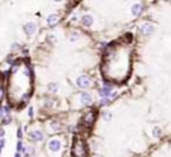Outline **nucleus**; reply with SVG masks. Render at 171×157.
<instances>
[{
  "label": "nucleus",
  "instance_id": "nucleus-26",
  "mask_svg": "<svg viewBox=\"0 0 171 157\" xmlns=\"http://www.w3.org/2000/svg\"><path fill=\"white\" fill-rule=\"evenodd\" d=\"M4 96V89L3 88H0V99Z\"/></svg>",
  "mask_w": 171,
  "mask_h": 157
},
{
  "label": "nucleus",
  "instance_id": "nucleus-20",
  "mask_svg": "<svg viewBox=\"0 0 171 157\" xmlns=\"http://www.w3.org/2000/svg\"><path fill=\"white\" fill-rule=\"evenodd\" d=\"M18 69H19V64L13 65V67H12V72H13V73H17Z\"/></svg>",
  "mask_w": 171,
  "mask_h": 157
},
{
  "label": "nucleus",
  "instance_id": "nucleus-19",
  "mask_svg": "<svg viewBox=\"0 0 171 157\" xmlns=\"http://www.w3.org/2000/svg\"><path fill=\"white\" fill-rule=\"evenodd\" d=\"M9 122H11L9 116H5V117H4V120H3V123L4 124H7V123H9Z\"/></svg>",
  "mask_w": 171,
  "mask_h": 157
},
{
  "label": "nucleus",
  "instance_id": "nucleus-3",
  "mask_svg": "<svg viewBox=\"0 0 171 157\" xmlns=\"http://www.w3.org/2000/svg\"><path fill=\"white\" fill-rule=\"evenodd\" d=\"M76 83H77V86H79L80 88H87V87H89V85H90V80H89L88 76H86V75H81V76L77 77Z\"/></svg>",
  "mask_w": 171,
  "mask_h": 157
},
{
  "label": "nucleus",
  "instance_id": "nucleus-12",
  "mask_svg": "<svg viewBox=\"0 0 171 157\" xmlns=\"http://www.w3.org/2000/svg\"><path fill=\"white\" fill-rule=\"evenodd\" d=\"M94 119H95L94 113H93V111L88 113L87 115L84 116V122H86V124H88V125H90V124L93 123V122H94Z\"/></svg>",
  "mask_w": 171,
  "mask_h": 157
},
{
  "label": "nucleus",
  "instance_id": "nucleus-15",
  "mask_svg": "<svg viewBox=\"0 0 171 157\" xmlns=\"http://www.w3.org/2000/svg\"><path fill=\"white\" fill-rule=\"evenodd\" d=\"M8 111H9L8 107H4L3 109H0V117L3 119V117L6 115V114H8Z\"/></svg>",
  "mask_w": 171,
  "mask_h": 157
},
{
  "label": "nucleus",
  "instance_id": "nucleus-24",
  "mask_svg": "<svg viewBox=\"0 0 171 157\" xmlns=\"http://www.w3.org/2000/svg\"><path fill=\"white\" fill-rule=\"evenodd\" d=\"M18 137H19V140H21V137H22V129L21 128L18 129Z\"/></svg>",
  "mask_w": 171,
  "mask_h": 157
},
{
  "label": "nucleus",
  "instance_id": "nucleus-6",
  "mask_svg": "<svg viewBox=\"0 0 171 157\" xmlns=\"http://www.w3.org/2000/svg\"><path fill=\"white\" fill-rule=\"evenodd\" d=\"M80 100H81V103H82V104H86V106L91 104V102H93V97H91L90 94H88V93L81 94Z\"/></svg>",
  "mask_w": 171,
  "mask_h": 157
},
{
  "label": "nucleus",
  "instance_id": "nucleus-16",
  "mask_svg": "<svg viewBox=\"0 0 171 157\" xmlns=\"http://www.w3.org/2000/svg\"><path fill=\"white\" fill-rule=\"evenodd\" d=\"M52 128L54 130H58V129H60V123H59L58 121H54V122H52Z\"/></svg>",
  "mask_w": 171,
  "mask_h": 157
},
{
  "label": "nucleus",
  "instance_id": "nucleus-13",
  "mask_svg": "<svg viewBox=\"0 0 171 157\" xmlns=\"http://www.w3.org/2000/svg\"><path fill=\"white\" fill-rule=\"evenodd\" d=\"M152 135H154L155 137H159V136L162 135V130H161V128L155 127L154 130H152Z\"/></svg>",
  "mask_w": 171,
  "mask_h": 157
},
{
  "label": "nucleus",
  "instance_id": "nucleus-1",
  "mask_svg": "<svg viewBox=\"0 0 171 157\" xmlns=\"http://www.w3.org/2000/svg\"><path fill=\"white\" fill-rule=\"evenodd\" d=\"M74 157H87L86 156V148L81 140H75L74 148H73Z\"/></svg>",
  "mask_w": 171,
  "mask_h": 157
},
{
  "label": "nucleus",
  "instance_id": "nucleus-23",
  "mask_svg": "<svg viewBox=\"0 0 171 157\" xmlns=\"http://www.w3.org/2000/svg\"><path fill=\"white\" fill-rule=\"evenodd\" d=\"M27 154H28V155H33V154H34V149L32 148V146L27 148Z\"/></svg>",
  "mask_w": 171,
  "mask_h": 157
},
{
  "label": "nucleus",
  "instance_id": "nucleus-29",
  "mask_svg": "<svg viewBox=\"0 0 171 157\" xmlns=\"http://www.w3.org/2000/svg\"><path fill=\"white\" fill-rule=\"evenodd\" d=\"M1 150H3V146L0 145V154H1Z\"/></svg>",
  "mask_w": 171,
  "mask_h": 157
},
{
  "label": "nucleus",
  "instance_id": "nucleus-28",
  "mask_svg": "<svg viewBox=\"0 0 171 157\" xmlns=\"http://www.w3.org/2000/svg\"><path fill=\"white\" fill-rule=\"evenodd\" d=\"M14 157H21V154H20V152H17V154L14 155Z\"/></svg>",
  "mask_w": 171,
  "mask_h": 157
},
{
  "label": "nucleus",
  "instance_id": "nucleus-21",
  "mask_svg": "<svg viewBox=\"0 0 171 157\" xmlns=\"http://www.w3.org/2000/svg\"><path fill=\"white\" fill-rule=\"evenodd\" d=\"M28 115H29V117H33V116H34L33 107H29V109H28Z\"/></svg>",
  "mask_w": 171,
  "mask_h": 157
},
{
  "label": "nucleus",
  "instance_id": "nucleus-27",
  "mask_svg": "<svg viewBox=\"0 0 171 157\" xmlns=\"http://www.w3.org/2000/svg\"><path fill=\"white\" fill-rule=\"evenodd\" d=\"M4 144H5V141H4V140H1V141H0V145H1V146L4 148Z\"/></svg>",
  "mask_w": 171,
  "mask_h": 157
},
{
  "label": "nucleus",
  "instance_id": "nucleus-7",
  "mask_svg": "<svg viewBox=\"0 0 171 157\" xmlns=\"http://www.w3.org/2000/svg\"><path fill=\"white\" fill-rule=\"evenodd\" d=\"M25 30H26V33H27L28 35H32V34L35 33L36 25L34 24V22H28L27 25L25 26Z\"/></svg>",
  "mask_w": 171,
  "mask_h": 157
},
{
  "label": "nucleus",
  "instance_id": "nucleus-9",
  "mask_svg": "<svg viewBox=\"0 0 171 157\" xmlns=\"http://www.w3.org/2000/svg\"><path fill=\"white\" fill-rule=\"evenodd\" d=\"M111 93V88H110V86H104L103 88L100 89V95L102 97H108L109 95H110Z\"/></svg>",
  "mask_w": 171,
  "mask_h": 157
},
{
  "label": "nucleus",
  "instance_id": "nucleus-10",
  "mask_svg": "<svg viewBox=\"0 0 171 157\" xmlns=\"http://www.w3.org/2000/svg\"><path fill=\"white\" fill-rule=\"evenodd\" d=\"M93 17L91 15H89V14H87V15H83L82 17V24L84 26H91L93 25Z\"/></svg>",
  "mask_w": 171,
  "mask_h": 157
},
{
  "label": "nucleus",
  "instance_id": "nucleus-5",
  "mask_svg": "<svg viewBox=\"0 0 171 157\" xmlns=\"http://www.w3.org/2000/svg\"><path fill=\"white\" fill-rule=\"evenodd\" d=\"M29 137L32 138L33 141H36V142H41V141L45 138L42 131H40V130H34V131H30L29 132Z\"/></svg>",
  "mask_w": 171,
  "mask_h": 157
},
{
  "label": "nucleus",
  "instance_id": "nucleus-17",
  "mask_svg": "<svg viewBox=\"0 0 171 157\" xmlns=\"http://www.w3.org/2000/svg\"><path fill=\"white\" fill-rule=\"evenodd\" d=\"M103 119H104L105 121H110V119H111V114H110V113H108V111L103 113Z\"/></svg>",
  "mask_w": 171,
  "mask_h": 157
},
{
  "label": "nucleus",
  "instance_id": "nucleus-22",
  "mask_svg": "<svg viewBox=\"0 0 171 157\" xmlns=\"http://www.w3.org/2000/svg\"><path fill=\"white\" fill-rule=\"evenodd\" d=\"M17 149H18V152H19L20 150H22V142H21V141H19V142H18V144H17Z\"/></svg>",
  "mask_w": 171,
  "mask_h": 157
},
{
  "label": "nucleus",
  "instance_id": "nucleus-8",
  "mask_svg": "<svg viewBox=\"0 0 171 157\" xmlns=\"http://www.w3.org/2000/svg\"><path fill=\"white\" fill-rule=\"evenodd\" d=\"M142 11H143V7H142V5H140V4H136V5H134L133 7H131V13H133V15H135V17H138V15L142 13Z\"/></svg>",
  "mask_w": 171,
  "mask_h": 157
},
{
  "label": "nucleus",
  "instance_id": "nucleus-18",
  "mask_svg": "<svg viewBox=\"0 0 171 157\" xmlns=\"http://www.w3.org/2000/svg\"><path fill=\"white\" fill-rule=\"evenodd\" d=\"M109 103V97H102V100H101V104H108Z\"/></svg>",
  "mask_w": 171,
  "mask_h": 157
},
{
  "label": "nucleus",
  "instance_id": "nucleus-25",
  "mask_svg": "<svg viewBox=\"0 0 171 157\" xmlns=\"http://www.w3.org/2000/svg\"><path fill=\"white\" fill-rule=\"evenodd\" d=\"M4 135H5V130L0 128V138H1V137H4Z\"/></svg>",
  "mask_w": 171,
  "mask_h": 157
},
{
  "label": "nucleus",
  "instance_id": "nucleus-14",
  "mask_svg": "<svg viewBox=\"0 0 171 157\" xmlns=\"http://www.w3.org/2000/svg\"><path fill=\"white\" fill-rule=\"evenodd\" d=\"M48 89L54 93V91H56L59 89V85L58 83H49V85H48Z\"/></svg>",
  "mask_w": 171,
  "mask_h": 157
},
{
  "label": "nucleus",
  "instance_id": "nucleus-2",
  "mask_svg": "<svg viewBox=\"0 0 171 157\" xmlns=\"http://www.w3.org/2000/svg\"><path fill=\"white\" fill-rule=\"evenodd\" d=\"M155 27L152 24H150V22H144L143 25H141V27H140V30H141V34H143V35H149V34H151L152 32H154Z\"/></svg>",
  "mask_w": 171,
  "mask_h": 157
},
{
  "label": "nucleus",
  "instance_id": "nucleus-11",
  "mask_svg": "<svg viewBox=\"0 0 171 157\" xmlns=\"http://www.w3.org/2000/svg\"><path fill=\"white\" fill-rule=\"evenodd\" d=\"M58 21H59V17L56 14H50L49 17L47 18V24L49 26H54Z\"/></svg>",
  "mask_w": 171,
  "mask_h": 157
},
{
  "label": "nucleus",
  "instance_id": "nucleus-4",
  "mask_svg": "<svg viewBox=\"0 0 171 157\" xmlns=\"http://www.w3.org/2000/svg\"><path fill=\"white\" fill-rule=\"evenodd\" d=\"M48 148H49L50 151L58 152L59 150L61 149V142H60V141H58V140H52L49 143H48Z\"/></svg>",
  "mask_w": 171,
  "mask_h": 157
}]
</instances>
